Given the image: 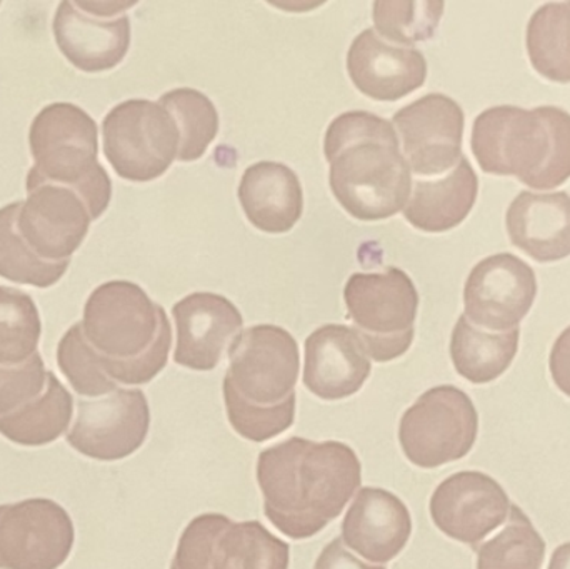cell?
<instances>
[{
  "label": "cell",
  "mask_w": 570,
  "mask_h": 569,
  "mask_svg": "<svg viewBox=\"0 0 570 569\" xmlns=\"http://www.w3.org/2000/svg\"><path fill=\"white\" fill-rule=\"evenodd\" d=\"M53 37L66 59L83 72H104L122 62L130 47V19L96 17L76 2H60L53 17Z\"/></svg>",
  "instance_id": "obj_21"
},
{
  "label": "cell",
  "mask_w": 570,
  "mask_h": 569,
  "mask_svg": "<svg viewBox=\"0 0 570 569\" xmlns=\"http://www.w3.org/2000/svg\"><path fill=\"white\" fill-rule=\"evenodd\" d=\"M20 203L17 230L40 259L49 263L70 261L89 233L92 214L77 190L59 184L42 183L27 189Z\"/></svg>",
  "instance_id": "obj_15"
},
{
  "label": "cell",
  "mask_w": 570,
  "mask_h": 569,
  "mask_svg": "<svg viewBox=\"0 0 570 569\" xmlns=\"http://www.w3.org/2000/svg\"><path fill=\"white\" fill-rule=\"evenodd\" d=\"M69 513L52 500L0 507V569H57L73 547Z\"/></svg>",
  "instance_id": "obj_11"
},
{
  "label": "cell",
  "mask_w": 570,
  "mask_h": 569,
  "mask_svg": "<svg viewBox=\"0 0 570 569\" xmlns=\"http://www.w3.org/2000/svg\"><path fill=\"white\" fill-rule=\"evenodd\" d=\"M342 543L365 561L385 565L404 550L412 534L407 507L382 488H362L342 521Z\"/></svg>",
  "instance_id": "obj_20"
},
{
  "label": "cell",
  "mask_w": 570,
  "mask_h": 569,
  "mask_svg": "<svg viewBox=\"0 0 570 569\" xmlns=\"http://www.w3.org/2000/svg\"><path fill=\"white\" fill-rule=\"evenodd\" d=\"M57 364L80 396L100 398L114 393L117 383L106 373L99 354L83 336L82 323L73 324L57 347Z\"/></svg>",
  "instance_id": "obj_33"
},
{
  "label": "cell",
  "mask_w": 570,
  "mask_h": 569,
  "mask_svg": "<svg viewBox=\"0 0 570 569\" xmlns=\"http://www.w3.org/2000/svg\"><path fill=\"white\" fill-rule=\"evenodd\" d=\"M347 72L364 96L395 102L424 86L428 60L421 50L394 46L375 29H365L348 47Z\"/></svg>",
  "instance_id": "obj_18"
},
{
  "label": "cell",
  "mask_w": 570,
  "mask_h": 569,
  "mask_svg": "<svg viewBox=\"0 0 570 569\" xmlns=\"http://www.w3.org/2000/svg\"><path fill=\"white\" fill-rule=\"evenodd\" d=\"M314 569H385L382 565H367L348 553L341 538L332 540L318 555Z\"/></svg>",
  "instance_id": "obj_35"
},
{
  "label": "cell",
  "mask_w": 570,
  "mask_h": 569,
  "mask_svg": "<svg viewBox=\"0 0 570 569\" xmlns=\"http://www.w3.org/2000/svg\"><path fill=\"white\" fill-rule=\"evenodd\" d=\"M104 154L122 179L149 183L164 176L179 154V127L159 102L117 104L102 122Z\"/></svg>",
  "instance_id": "obj_8"
},
{
  "label": "cell",
  "mask_w": 570,
  "mask_h": 569,
  "mask_svg": "<svg viewBox=\"0 0 570 569\" xmlns=\"http://www.w3.org/2000/svg\"><path fill=\"white\" fill-rule=\"evenodd\" d=\"M529 60L552 82H570V2H551L532 13L528 26Z\"/></svg>",
  "instance_id": "obj_27"
},
{
  "label": "cell",
  "mask_w": 570,
  "mask_h": 569,
  "mask_svg": "<svg viewBox=\"0 0 570 569\" xmlns=\"http://www.w3.org/2000/svg\"><path fill=\"white\" fill-rule=\"evenodd\" d=\"M76 6L83 12L109 19V17H117V13H122L129 7L136 6V2H83V0H79Z\"/></svg>",
  "instance_id": "obj_37"
},
{
  "label": "cell",
  "mask_w": 570,
  "mask_h": 569,
  "mask_svg": "<svg viewBox=\"0 0 570 569\" xmlns=\"http://www.w3.org/2000/svg\"><path fill=\"white\" fill-rule=\"evenodd\" d=\"M256 478L267 520L291 540H307L342 514L361 488L362 467L341 441L291 438L259 454Z\"/></svg>",
  "instance_id": "obj_1"
},
{
  "label": "cell",
  "mask_w": 570,
  "mask_h": 569,
  "mask_svg": "<svg viewBox=\"0 0 570 569\" xmlns=\"http://www.w3.org/2000/svg\"><path fill=\"white\" fill-rule=\"evenodd\" d=\"M20 203L0 209V277L33 287H50L59 283L69 269L70 261L49 263L32 253L17 230Z\"/></svg>",
  "instance_id": "obj_29"
},
{
  "label": "cell",
  "mask_w": 570,
  "mask_h": 569,
  "mask_svg": "<svg viewBox=\"0 0 570 569\" xmlns=\"http://www.w3.org/2000/svg\"><path fill=\"white\" fill-rule=\"evenodd\" d=\"M479 179L468 157L439 179L412 184L404 217L424 233H445L464 223L478 199Z\"/></svg>",
  "instance_id": "obj_24"
},
{
  "label": "cell",
  "mask_w": 570,
  "mask_h": 569,
  "mask_svg": "<svg viewBox=\"0 0 570 569\" xmlns=\"http://www.w3.org/2000/svg\"><path fill=\"white\" fill-rule=\"evenodd\" d=\"M239 200L249 223L269 234L288 233L304 210L297 174L273 160H261L244 170Z\"/></svg>",
  "instance_id": "obj_23"
},
{
  "label": "cell",
  "mask_w": 570,
  "mask_h": 569,
  "mask_svg": "<svg viewBox=\"0 0 570 569\" xmlns=\"http://www.w3.org/2000/svg\"><path fill=\"white\" fill-rule=\"evenodd\" d=\"M150 426V410L140 390H120L96 401H79V414L67 441L83 457L119 461L136 453Z\"/></svg>",
  "instance_id": "obj_13"
},
{
  "label": "cell",
  "mask_w": 570,
  "mask_h": 569,
  "mask_svg": "<svg viewBox=\"0 0 570 569\" xmlns=\"http://www.w3.org/2000/svg\"><path fill=\"white\" fill-rule=\"evenodd\" d=\"M33 167L26 189L50 183L77 190L89 206L92 220L99 219L110 204L112 183L99 154L96 120L69 102L43 107L32 120L29 133Z\"/></svg>",
  "instance_id": "obj_6"
},
{
  "label": "cell",
  "mask_w": 570,
  "mask_h": 569,
  "mask_svg": "<svg viewBox=\"0 0 570 569\" xmlns=\"http://www.w3.org/2000/svg\"><path fill=\"white\" fill-rule=\"evenodd\" d=\"M159 104L173 114L179 127L177 159L183 163L200 159L219 134V112L213 100L200 90L180 87L163 94Z\"/></svg>",
  "instance_id": "obj_28"
},
{
  "label": "cell",
  "mask_w": 570,
  "mask_h": 569,
  "mask_svg": "<svg viewBox=\"0 0 570 569\" xmlns=\"http://www.w3.org/2000/svg\"><path fill=\"white\" fill-rule=\"evenodd\" d=\"M371 371L368 354L352 327L325 324L305 340L304 384L321 400L358 393Z\"/></svg>",
  "instance_id": "obj_19"
},
{
  "label": "cell",
  "mask_w": 570,
  "mask_h": 569,
  "mask_svg": "<svg viewBox=\"0 0 570 569\" xmlns=\"http://www.w3.org/2000/svg\"><path fill=\"white\" fill-rule=\"evenodd\" d=\"M42 323L29 294L0 286V366H20L37 354Z\"/></svg>",
  "instance_id": "obj_31"
},
{
  "label": "cell",
  "mask_w": 570,
  "mask_h": 569,
  "mask_svg": "<svg viewBox=\"0 0 570 569\" xmlns=\"http://www.w3.org/2000/svg\"><path fill=\"white\" fill-rule=\"evenodd\" d=\"M412 173L441 176L462 159L464 110L444 94H428L402 107L392 119Z\"/></svg>",
  "instance_id": "obj_14"
},
{
  "label": "cell",
  "mask_w": 570,
  "mask_h": 569,
  "mask_svg": "<svg viewBox=\"0 0 570 569\" xmlns=\"http://www.w3.org/2000/svg\"><path fill=\"white\" fill-rule=\"evenodd\" d=\"M47 373L39 353L20 366H0V418L37 400L46 391Z\"/></svg>",
  "instance_id": "obj_34"
},
{
  "label": "cell",
  "mask_w": 570,
  "mask_h": 569,
  "mask_svg": "<svg viewBox=\"0 0 570 569\" xmlns=\"http://www.w3.org/2000/svg\"><path fill=\"white\" fill-rule=\"evenodd\" d=\"M328 184L342 207L358 220H382L404 209L412 170L394 124L365 110L344 112L325 130Z\"/></svg>",
  "instance_id": "obj_2"
},
{
  "label": "cell",
  "mask_w": 570,
  "mask_h": 569,
  "mask_svg": "<svg viewBox=\"0 0 570 569\" xmlns=\"http://www.w3.org/2000/svg\"><path fill=\"white\" fill-rule=\"evenodd\" d=\"M511 243L538 263L570 256V196L568 193L519 194L505 216Z\"/></svg>",
  "instance_id": "obj_22"
},
{
  "label": "cell",
  "mask_w": 570,
  "mask_h": 569,
  "mask_svg": "<svg viewBox=\"0 0 570 569\" xmlns=\"http://www.w3.org/2000/svg\"><path fill=\"white\" fill-rule=\"evenodd\" d=\"M479 433V414L471 398L455 386L425 391L399 424L405 458L424 470L444 467L471 453Z\"/></svg>",
  "instance_id": "obj_9"
},
{
  "label": "cell",
  "mask_w": 570,
  "mask_h": 569,
  "mask_svg": "<svg viewBox=\"0 0 570 569\" xmlns=\"http://www.w3.org/2000/svg\"><path fill=\"white\" fill-rule=\"evenodd\" d=\"M177 327L174 361L194 371H213L243 333L236 304L220 294L194 293L174 304Z\"/></svg>",
  "instance_id": "obj_17"
},
{
  "label": "cell",
  "mask_w": 570,
  "mask_h": 569,
  "mask_svg": "<svg viewBox=\"0 0 570 569\" xmlns=\"http://www.w3.org/2000/svg\"><path fill=\"white\" fill-rule=\"evenodd\" d=\"M73 413V398L56 374L47 373V387L32 403L0 418V434L20 447H43L59 440Z\"/></svg>",
  "instance_id": "obj_26"
},
{
  "label": "cell",
  "mask_w": 570,
  "mask_h": 569,
  "mask_svg": "<svg viewBox=\"0 0 570 569\" xmlns=\"http://www.w3.org/2000/svg\"><path fill=\"white\" fill-rule=\"evenodd\" d=\"M549 367L556 386L570 398V326L556 340Z\"/></svg>",
  "instance_id": "obj_36"
},
{
  "label": "cell",
  "mask_w": 570,
  "mask_h": 569,
  "mask_svg": "<svg viewBox=\"0 0 570 569\" xmlns=\"http://www.w3.org/2000/svg\"><path fill=\"white\" fill-rule=\"evenodd\" d=\"M82 331L116 383L147 384L166 367L173 326L166 311L130 281L97 287L83 307Z\"/></svg>",
  "instance_id": "obj_4"
},
{
  "label": "cell",
  "mask_w": 570,
  "mask_h": 569,
  "mask_svg": "<svg viewBox=\"0 0 570 569\" xmlns=\"http://www.w3.org/2000/svg\"><path fill=\"white\" fill-rule=\"evenodd\" d=\"M521 331L491 333L474 326L462 314L451 337V357L455 371L474 384H488L501 377L514 361Z\"/></svg>",
  "instance_id": "obj_25"
},
{
  "label": "cell",
  "mask_w": 570,
  "mask_h": 569,
  "mask_svg": "<svg viewBox=\"0 0 570 569\" xmlns=\"http://www.w3.org/2000/svg\"><path fill=\"white\" fill-rule=\"evenodd\" d=\"M538 296L534 269L514 254H494L475 264L464 287V316L481 330H518Z\"/></svg>",
  "instance_id": "obj_12"
},
{
  "label": "cell",
  "mask_w": 570,
  "mask_h": 569,
  "mask_svg": "<svg viewBox=\"0 0 570 569\" xmlns=\"http://www.w3.org/2000/svg\"><path fill=\"white\" fill-rule=\"evenodd\" d=\"M288 561L291 547L259 521L207 513L187 524L170 569H288Z\"/></svg>",
  "instance_id": "obj_10"
},
{
  "label": "cell",
  "mask_w": 570,
  "mask_h": 569,
  "mask_svg": "<svg viewBox=\"0 0 570 569\" xmlns=\"http://www.w3.org/2000/svg\"><path fill=\"white\" fill-rule=\"evenodd\" d=\"M546 541L521 508L512 504L509 523L478 551V569H541Z\"/></svg>",
  "instance_id": "obj_30"
},
{
  "label": "cell",
  "mask_w": 570,
  "mask_h": 569,
  "mask_svg": "<svg viewBox=\"0 0 570 569\" xmlns=\"http://www.w3.org/2000/svg\"><path fill=\"white\" fill-rule=\"evenodd\" d=\"M227 353L224 403L236 433L266 443L292 428L301 367L294 336L284 327L259 324L243 331Z\"/></svg>",
  "instance_id": "obj_3"
},
{
  "label": "cell",
  "mask_w": 570,
  "mask_h": 569,
  "mask_svg": "<svg viewBox=\"0 0 570 569\" xmlns=\"http://www.w3.org/2000/svg\"><path fill=\"white\" fill-rule=\"evenodd\" d=\"M548 569H570V543L562 545L554 551Z\"/></svg>",
  "instance_id": "obj_38"
},
{
  "label": "cell",
  "mask_w": 570,
  "mask_h": 569,
  "mask_svg": "<svg viewBox=\"0 0 570 569\" xmlns=\"http://www.w3.org/2000/svg\"><path fill=\"white\" fill-rule=\"evenodd\" d=\"M471 146L484 173L554 189L570 177V114L556 106L491 107L475 117Z\"/></svg>",
  "instance_id": "obj_5"
},
{
  "label": "cell",
  "mask_w": 570,
  "mask_h": 569,
  "mask_svg": "<svg viewBox=\"0 0 570 569\" xmlns=\"http://www.w3.org/2000/svg\"><path fill=\"white\" fill-rule=\"evenodd\" d=\"M429 508L432 521L442 533L478 548L508 520L511 501L504 488L488 474L461 471L435 488Z\"/></svg>",
  "instance_id": "obj_16"
},
{
  "label": "cell",
  "mask_w": 570,
  "mask_h": 569,
  "mask_svg": "<svg viewBox=\"0 0 570 569\" xmlns=\"http://www.w3.org/2000/svg\"><path fill=\"white\" fill-rule=\"evenodd\" d=\"M352 331L368 357L389 363L411 350L419 311L414 281L399 269L384 273H355L344 287Z\"/></svg>",
  "instance_id": "obj_7"
},
{
  "label": "cell",
  "mask_w": 570,
  "mask_h": 569,
  "mask_svg": "<svg viewBox=\"0 0 570 569\" xmlns=\"http://www.w3.org/2000/svg\"><path fill=\"white\" fill-rule=\"evenodd\" d=\"M444 2H411V0H377L372 6V19L382 39L402 47L431 39L441 22Z\"/></svg>",
  "instance_id": "obj_32"
}]
</instances>
